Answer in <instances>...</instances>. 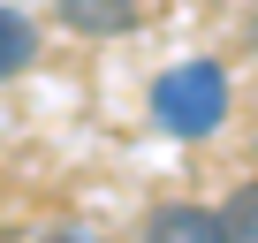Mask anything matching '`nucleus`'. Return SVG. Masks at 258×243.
<instances>
[{
    "label": "nucleus",
    "instance_id": "1",
    "mask_svg": "<svg viewBox=\"0 0 258 243\" xmlns=\"http://www.w3.org/2000/svg\"><path fill=\"white\" fill-rule=\"evenodd\" d=\"M152 114H160L167 137H213L228 122V76L213 61H182L152 84Z\"/></svg>",
    "mask_w": 258,
    "mask_h": 243
},
{
    "label": "nucleus",
    "instance_id": "2",
    "mask_svg": "<svg viewBox=\"0 0 258 243\" xmlns=\"http://www.w3.org/2000/svg\"><path fill=\"white\" fill-rule=\"evenodd\" d=\"M61 23L84 38H121L137 31V0H61Z\"/></svg>",
    "mask_w": 258,
    "mask_h": 243
},
{
    "label": "nucleus",
    "instance_id": "3",
    "mask_svg": "<svg viewBox=\"0 0 258 243\" xmlns=\"http://www.w3.org/2000/svg\"><path fill=\"white\" fill-rule=\"evenodd\" d=\"M145 235H167V243H213V235H220V213H205V205H160V213L145 220Z\"/></svg>",
    "mask_w": 258,
    "mask_h": 243
},
{
    "label": "nucleus",
    "instance_id": "4",
    "mask_svg": "<svg viewBox=\"0 0 258 243\" xmlns=\"http://www.w3.org/2000/svg\"><path fill=\"white\" fill-rule=\"evenodd\" d=\"M31 53H38V31H31V16L0 8V76H23V69H31Z\"/></svg>",
    "mask_w": 258,
    "mask_h": 243
},
{
    "label": "nucleus",
    "instance_id": "5",
    "mask_svg": "<svg viewBox=\"0 0 258 243\" xmlns=\"http://www.w3.org/2000/svg\"><path fill=\"white\" fill-rule=\"evenodd\" d=\"M220 243H258V183H243L220 205Z\"/></svg>",
    "mask_w": 258,
    "mask_h": 243
}]
</instances>
